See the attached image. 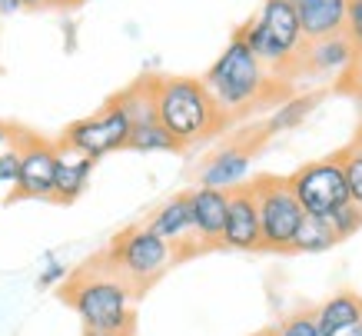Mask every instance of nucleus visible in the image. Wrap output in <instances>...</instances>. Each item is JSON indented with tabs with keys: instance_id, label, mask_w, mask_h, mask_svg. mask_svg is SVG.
<instances>
[{
	"instance_id": "obj_1",
	"label": "nucleus",
	"mask_w": 362,
	"mask_h": 336,
	"mask_svg": "<svg viewBox=\"0 0 362 336\" xmlns=\"http://www.w3.org/2000/svg\"><path fill=\"white\" fill-rule=\"evenodd\" d=\"M153 100L160 127L180 147L213 137L226 120L199 77H153Z\"/></svg>"
},
{
	"instance_id": "obj_2",
	"label": "nucleus",
	"mask_w": 362,
	"mask_h": 336,
	"mask_svg": "<svg viewBox=\"0 0 362 336\" xmlns=\"http://www.w3.org/2000/svg\"><path fill=\"white\" fill-rule=\"evenodd\" d=\"M64 296H66V303L77 310V316L83 320L87 330L130 336V330H133V286L123 280L120 273L83 270L80 276H74V280L66 283Z\"/></svg>"
},
{
	"instance_id": "obj_3",
	"label": "nucleus",
	"mask_w": 362,
	"mask_h": 336,
	"mask_svg": "<svg viewBox=\"0 0 362 336\" xmlns=\"http://www.w3.org/2000/svg\"><path fill=\"white\" fill-rule=\"evenodd\" d=\"M203 87L209 90L213 103L220 107V113H243L250 110L266 90V67L256 60L250 47L240 37H233L226 50L216 57V64L206 70Z\"/></svg>"
},
{
	"instance_id": "obj_4",
	"label": "nucleus",
	"mask_w": 362,
	"mask_h": 336,
	"mask_svg": "<svg viewBox=\"0 0 362 336\" xmlns=\"http://www.w3.org/2000/svg\"><path fill=\"white\" fill-rule=\"evenodd\" d=\"M173 260L176 250L163 237H156L150 227H127L103 257V263L113 273H120L130 286H150L163 276V270Z\"/></svg>"
},
{
	"instance_id": "obj_5",
	"label": "nucleus",
	"mask_w": 362,
	"mask_h": 336,
	"mask_svg": "<svg viewBox=\"0 0 362 336\" xmlns=\"http://www.w3.org/2000/svg\"><path fill=\"white\" fill-rule=\"evenodd\" d=\"M252 196H256V210H259V250H276V253H289L293 233H296L299 220L306 217L299 200L293 196L286 177H252Z\"/></svg>"
},
{
	"instance_id": "obj_6",
	"label": "nucleus",
	"mask_w": 362,
	"mask_h": 336,
	"mask_svg": "<svg viewBox=\"0 0 362 336\" xmlns=\"http://www.w3.org/2000/svg\"><path fill=\"white\" fill-rule=\"evenodd\" d=\"M130 117L123 113V107L117 100H110L103 110H97L93 117H83V120H74L70 127L64 130V143L66 150L80 153V157H90L97 163L110 153L123 150L127 140H130Z\"/></svg>"
},
{
	"instance_id": "obj_7",
	"label": "nucleus",
	"mask_w": 362,
	"mask_h": 336,
	"mask_svg": "<svg viewBox=\"0 0 362 336\" xmlns=\"http://www.w3.org/2000/svg\"><path fill=\"white\" fill-rule=\"evenodd\" d=\"M286 184H289L293 196L299 200L303 213H313V217H329L336 206L349 203L342 167L336 160V153L322 157V160H309L293 177H286Z\"/></svg>"
},
{
	"instance_id": "obj_8",
	"label": "nucleus",
	"mask_w": 362,
	"mask_h": 336,
	"mask_svg": "<svg viewBox=\"0 0 362 336\" xmlns=\"http://www.w3.org/2000/svg\"><path fill=\"white\" fill-rule=\"evenodd\" d=\"M21 137V174L13 184L17 200H54V170H57V147L40 137Z\"/></svg>"
},
{
	"instance_id": "obj_9",
	"label": "nucleus",
	"mask_w": 362,
	"mask_h": 336,
	"mask_svg": "<svg viewBox=\"0 0 362 336\" xmlns=\"http://www.w3.org/2000/svg\"><path fill=\"white\" fill-rule=\"evenodd\" d=\"M259 210L252 186L243 184L230 190L226 200V227H223V247L230 250H259Z\"/></svg>"
},
{
	"instance_id": "obj_10",
	"label": "nucleus",
	"mask_w": 362,
	"mask_h": 336,
	"mask_svg": "<svg viewBox=\"0 0 362 336\" xmlns=\"http://www.w3.org/2000/svg\"><path fill=\"white\" fill-rule=\"evenodd\" d=\"M252 157H256V143H230L220 153H213L203 170H199V186H213V190H236L246 184L252 170Z\"/></svg>"
},
{
	"instance_id": "obj_11",
	"label": "nucleus",
	"mask_w": 362,
	"mask_h": 336,
	"mask_svg": "<svg viewBox=\"0 0 362 336\" xmlns=\"http://www.w3.org/2000/svg\"><path fill=\"white\" fill-rule=\"evenodd\" d=\"M226 190L197 186L189 194V217H193V240L199 247H223V227H226Z\"/></svg>"
},
{
	"instance_id": "obj_12",
	"label": "nucleus",
	"mask_w": 362,
	"mask_h": 336,
	"mask_svg": "<svg viewBox=\"0 0 362 336\" xmlns=\"http://www.w3.org/2000/svg\"><path fill=\"white\" fill-rule=\"evenodd\" d=\"M299 54L306 57V67L313 74L322 77H339V74H352L359 64V50L349 40V33H329V37H319V40H306Z\"/></svg>"
},
{
	"instance_id": "obj_13",
	"label": "nucleus",
	"mask_w": 362,
	"mask_h": 336,
	"mask_svg": "<svg viewBox=\"0 0 362 336\" xmlns=\"http://www.w3.org/2000/svg\"><path fill=\"white\" fill-rule=\"evenodd\" d=\"M256 21H259V27L266 30V37H269L289 60L299 57V50H303L306 40H303V30H299L296 7H293L289 0H266Z\"/></svg>"
},
{
	"instance_id": "obj_14",
	"label": "nucleus",
	"mask_w": 362,
	"mask_h": 336,
	"mask_svg": "<svg viewBox=\"0 0 362 336\" xmlns=\"http://www.w3.org/2000/svg\"><path fill=\"white\" fill-rule=\"evenodd\" d=\"M303 40H319L346 30V0H299L296 4Z\"/></svg>"
},
{
	"instance_id": "obj_15",
	"label": "nucleus",
	"mask_w": 362,
	"mask_h": 336,
	"mask_svg": "<svg viewBox=\"0 0 362 336\" xmlns=\"http://www.w3.org/2000/svg\"><path fill=\"white\" fill-rule=\"evenodd\" d=\"M93 174V160L80 157V153L57 147V170H54V200L60 203H74L77 196H83Z\"/></svg>"
},
{
	"instance_id": "obj_16",
	"label": "nucleus",
	"mask_w": 362,
	"mask_h": 336,
	"mask_svg": "<svg viewBox=\"0 0 362 336\" xmlns=\"http://www.w3.org/2000/svg\"><path fill=\"white\" fill-rule=\"evenodd\" d=\"M146 227L153 230L156 237H163L173 250H180L183 240L193 237V217H189V194H180L173 200H166L160 210H156Z\"/></svg>"
},
{
	"instance_id": "obj_17",
	"label": "nucleus",
	"mask_w": 362,
	"mask_h": 336,
	"mask_svg": "<svg viewBox=\"0 0 362 336\" xmlns=\"http://www.w3.org/2000/svg\"><path fill=\"white\" fill-rule=\"evenodd\" d=\"M362 320V296L352 290H339L332 293L326 303L316 310V323L322 333L329 336H339L342 330H349Z\"/></svg>"
},
{
	"instance_id": "obj_18",
	"label": "nucleus",
	"mask_w": 362,
	"mask_h": 336,
	"mask_svg": "<svg viewBox=\"0 0 362 336\" xmlns=\"http://www.w3.org/2000/svg\"><path fill=\"white\" fill-rule=\"evenodd\" d=\"M336 243H339V237H336V230H332L329 220L306 213V217L299 220L296 233H293L289 253H326V250H332Z\"/></svg>"
},
{
	"instance_id": "obj_19",
	"label": "nucleus",
	"mask_w": 362,
	"mask_h": 336,
	"mask_svg": "<svg viewBox=\"0 0 362 336\" xmlns=\"http://www.w3.org/2000/svg\"><path fill=\"white\" fill-rule=\"evenodd\" d=\"M117 103L123 113L130 117V127H143V123H156V100H153V80H140L130 90L117 94Z\"/></svg>"
},
{
	"instance_id": "obj_20",
	"label": "nucleus",
	"mask_w": 362,
	"mask_h": 336,
	"mask_svg": "<svg viewBox=\"0 0 362 336\" xmlns=\"http://www.w3.org/2000/svg\"><path fill=\"white\" fill-rule=\"evenodd\" d=\"M316 103H319V94H306V97L286 100L283 107H279L273 117L266 120L263 137H276V133H286V130H293V127H299V123H303V120L316 110Z\"/></svg>"
},
{
	"instance_id": "obj_21",
	"label": "nucleus",
	"mask_w": 362,
	"mask_h": 336,
	"mask_svg": "<svg viewBox=\"0 0 362 336\" xmlns=\"http://www.w3.org/2000/svg\"><path fill=\"white\" fill-rule=\"evenodd\" d=\"M127 147H130V150H136V153H170V150H180V143H176L173 137L160 127V120H156V123L133 127Z\"/></svg>"
},
{
	"instance_id": "obj_22",
	"label": "nucleus",
	"mask_w": 362,
	"mask_h": 336,
	"mask_svg": "<svg viewBox=\"0 0 362 336\" xmlns=\"http://www.w3.org/2000/svg\"><path fill=\"white\" fill-rule=\"evenodd\" d=\"M336 160L342 167V180H346V194L349 203H356L362 210V150L359 147H346L336 153Z\"/></svg>"
},
{
	"instance_id": "obj_23",
	"label": "nucleus",
	"mask_w": 362,
	"mask_h": 336,
	"mask_svg": "<svg viewBox=\"0 0 362 336\" xmlns=\"http://www.w3.org/2000/svg\"><path fill=\"white\" fill-rule=\"evenodd\" d=\"M269 336H329L322 333L316 323V310H296L293 316H286L279 330H273Z\"/></svg>"
},
{
	"instance_id": "obj_24",
	"label": "nucleus",
	"mask_w": 362,
	"mask_h": 336,
	"mask_svg": "<svg viewBox=\"0 0 362 336\" xmlns=\"http://www.w3.org/2000/svg\"><path fill=\"white\" fill-rule=\"evenodd\" d=\"M326 220L332 223V230H336V237H339V240H349V237H356V233L362 230V210L356 203L336 206Z\"/></svg>"
},
{
	"instance_id": "obj_25",
	"label": "nucleus",
	"mask_w": 362,
	"mask_h": 336,
	"mask_svg": "<svg viewBox=\"0 0 362 336\" xmlns=\"http://www.w3.org/2000/svg\"><path fill=\"white\" fill-rule=\"evenodd\" d=\"M21 174V147L11 143L7 150L0 153V186H13Z\"/></svg>"
},
{
	"instance_id": "obj_26",
	"label": "nucleus",
	"mask_w": 362,
	"mask_h": 336,
	"mask_svg": "<svg viewBox=\"0 0 362 336\" xmlns=\"http://www.w3.org/2000/svg\"><path fill=\"white\" fill-rule=\"evenodd\" d=\"M346 33L362 54V0H346Z\"/></svg>"
},
{
	"instance_id": "obj_27",
	"label": "nucleus",
	"mask_w": 362,
	"mask_h": 336,
	"mask_svg": "<svg viewBox=\"0 0 362 336\" xmlns=\"http://www.w3.org/2000/svg\"><path fill=\"white\" fill-rule=\"evenodd\" d=\"M66 276V267L60 260H54V257H47V270L40 273V286H54V283H60Z\"/></svg>"
},
{
	"instance_id": "obj_28",
	"label": "nucleus",
	"mask_w": 362,
	"mask_h": 336,
	"mask_svg": "<svg viewBox=\"0 0 362 336\" xmlns=\"http://www.w3.org/2000/svg\"><path fill=\"white\" fill-rule=\"evenodd\" d=\"M13 140H17V130H11L7 123H0V153L7 150V147H11Z\"/></svg>"
},
{
	"instance_id": "obj_29",
	"label": "nucleus",
	"mask_w": 362,
	"mask_h": 336,
	"mask_svg": "<svg viewBox=\"0 0 362 336\" xmlns=\"http://www.w3.org/2000/svg\"><path fill=\"white\" fill-rule=\"evenodd\" d=\"M17 11H23L21 0H0V13H17Z\"/></svg>"
},
{
	"instance_id": "obj_30",
	"label": "nucleus",
	"mask_w": 362,
	"mask_h": 336,
	"mask_svg": "<svg viewBox=\"0 0 362 336\" xmlns=\"http://www.w3.org/2000/svg\"><path fill=\"white\" fill-rule=\"evenodd\" d=\"M339 336H362V320H359L356 326H349V330H342Z\"/></svg>"
},
{
	"instance_id": "obj_31",
	"label": "nucleus",
	"mask_w": 362,
	"mask_h": 336,
	"mask_svg": "<svg viewBox=\"0 0 362 336\" xmlns=\"http://www.w3.org/2000/svg\"><path fill=\"white\" fill-rule=\"evenodd\" d=\"M40 4H54V7H70V4H80V0H40Z\"/></svg>"
},
{
	"instance_id": "obj_32",
	"label": "nucleus",
	"mask_w": 362,
	"mask_h": 336,
	"mask_svg": "<svg viewBox=\"0 0 362 336\" xmlns=\"http://www.w3.org/2000/svg\"><path fill=\"white\" fill-rule=\"evenodd\" d=\"M83 336H123V333H100V330H87Z\"/></svg>"
},
{
	"instance_id": "obj_33",
	"label": "nucleus",
	"mask_w": 362,
	"mask_h": 336,
	"mask_svg": "<svg viewBox=\"0 0 362 336\" xmlns=\"http://www.w3.org/2000/svg\"><path fill=\"white\" fill-rule=\"evenodd\" d=\"M21 4H23V11H27V7H44L40 0H21Z\"/></svg>"
},
{
	"instance_id": "obj_34",
	"label": "nucleus",
	"mask_w": 362,
	"mask_h": 336,
	"mask_svg": "<svg viewBox=\"0 0 362 336\" xmlns=\"http://www.w3.org/2000/svg\"><path fill=\"white\" fill-rule=\"evenodd\" d=\"M352 147H359L362 150V127H359V133H356V143H352Z\"/></svg>"
},
{
	"instance_id": "obj_35",
	"label": "nucleus",
	"mask_w": 362,
	"mask_h": 336,
	"mask_svg": "<svg viewBox=\"0 0 362 336\" xmlns=\"http://www.w3.org/2000/svg\"><path fill=\"white\" fill-rule=\"evenodd\" d=\"M352 74H362V57H359V64H356V70H352Z\"/></svg>"
},
{
	"instance_id": "obj_36",
	"label": "nucleus",
	"mask_w": 362,
	"mask_h": 336,
	"mask_svg": "<svg viewBox=\"0 0 362 336\" xmlns=\"http://www.w3.org/2000/svg\"><path fill=\"white\" fill-rule=\"evenodd\" d=\"M289 4H293V7H296V4H299V0H289Z\"/></svg>"
},
{
	"instance_id": "obj_37",
	"label": "nucleus",
	"mask_w": 362,
	"mask_h": 336,
	"mask_svg": "<svg viewBox=\"0 0 362 336\" xmlns=\"http://www.w3.org/2000/svg\"><path fill=\"white\" fill-rule=\"evenodd\" d=\"M266 336H269V333H266Z\"/></svg>"
},
{
	"instance_id": "obj_38",
	"label": "nucleus",
	"mask_w": 362,
	"mask_h": 336,
	"mask_svg": "<svg viewBox=\"0 0 362 336\" xmlns=\"http://www.w3.org/2000/svg\"><path fill=\"white\" fill-rule=\"evenodd\" d=\"M263 336H266V333H263Z\"/></svg>"
}]
</instances>
